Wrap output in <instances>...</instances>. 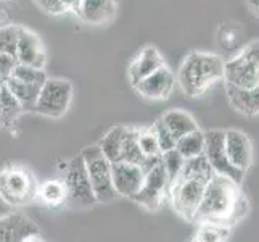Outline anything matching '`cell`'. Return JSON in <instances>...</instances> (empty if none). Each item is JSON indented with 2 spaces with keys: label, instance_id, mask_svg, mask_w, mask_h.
<instances>
[{
  "label": "cell",
  "instance_id": "1",
  "mask_svg": "<svg viewBox=\"0 0 259 242\" xmlns=\"http://www.w3.org/2000/svg\"><path fill=\"white\" fill-rule=\"evenodd\" d=\"M246 207V199L240 192L238 184L230 181L229 178L212 175L204 187L203 200L193 221L227 228L245 217Z\"/></svg>",
  "mask_w": 259,
  "mask_h": 242
},
{
  "label": "cell",
  "instance_id": "2",
  "mask_svg": "<svg viewBox=\"0 0 259 242\" xmlns=\"http://www.w3.org/2000/svg\"><path fill=\"white\" fill-rule=\"evenodd\" d=\"M222 76H224V60L219 55L192 52L185 57L179 68L177 81L185 95L200 97Z\"/></svg>",
  "mask_w": 259,
  "mask_h": 242
},
{
  "label": "cell",
  "instance_id": "3",
  "mask_svg": "<svg viewBox=\"0 0 259 242\" xmlns=\"http://www.w3.org/2000/svg\"><path fill=\"white\" fill-rule=\"evenodd\" d=\"M39 181L28 166L10 163L0 169V200L10 207H23L37 200Z\"/></svg>",
  "mask_w": 259,
  "mask_h": 242
},
{
  "label": "cell",
  "instance_id": "4",
  "mask_svg": "<svg viewBox=\"0 0 259 242\" xmlns=\"http://www.w3.org/2000/svg\"><path fill=\"white\" fill-rule=\"evenodd\" d=\"M81 157L85 163L97 203H110L118 199V194L113 186V163L102 154L98 146L84 147Z\"/></svg>",
  "mask_w": 259,
  "mask_h": 242
},
{
  "label": "cell",
  "instance_id": "5",
  "mask_svg": "<svg viewBox=\"0 0 259 242\" xmlns=\"http://www.w3.org/2000/svg\"><path fill=\"white\" fill-rule=\"evenodd\" d=\"M206 179L203 178H192L179 175L176 181L169 184L167 197L172 209L177 215H181L185 220H195V215L200 209L203 200L204 187H206Z\"/></svg>",
  "mask_w": 259,
  "mask_h": 242
},
{
  "label": "cell",
  "instance_id": "6",
  "mask_svg": "<svg viewBox=\"0 0 259 242\" xmlns=\"http://www.w3.org/2000/svg\"><path fill=\"white\" fill-rule=\"evenodd\" d=\"M226 86L238 87V89H251L259 86V41L251 44L224 63V76Z\"/></svg>",
  "mask_w": 259,
  "mask_h": 242
},
{
  "label": "cell",
  "instance_id": "7",
  "mask_svg": "<svg viewBox=\"0 0 259 242\" xmlns=\"http://www.w3.org/2000/svg\"><path fill=\"white\" fill-rule=\"evenodd\" d=\"M63 183L68 192V205L73 209H89L97 203L91 186V179L87 175L85 163L79 154L65 163Z\"/></svg>",
  "mask_w": 259,
  "mask_h": 242
},
{
  "label": "cell",
  "instance_id": "8",
  "mask_svg": "<svg viewBox=\"0 0 259 242\" xmlns=\"http://www.w3.org/2000/svg\"><path fill=\"white\" fill-rule=\"evenodd\" d=\"M71 100H73V84L69 81L47 78L40 87L34 113L49 118H61L69 110Z\"/></svg>",
  "mask_w": 259,
  "mask_h": 242
},
{
  "label": "cell",
  "instance_id": "9",
  "mask_svg": "<svg viewBox=\"0 0 259 242\" xmlns=\"http://www.w3.org/2000/svg\"><path fill=\"white\" fill-rule=\"evenodd\" d=\"M224 137H226V131H221V129H209L204 132L203 155L208 160L214 175L229 178L230 181H234L235 184H240L245 178V171L235 168L230 163L227 152H226Z\"/></svg>",
  "mask_w": 259,
  "mask_h": 242
},
{
  "label": "cell",
  "instance_id": "10",
  "mask_svg": "<svg viewBox=\"0 0 259 242\" xmlns=\"http://www.w3.org/2000/svg\"><path fill=\"white\" fill-rule=\"evenodd\" d=\"M167 189H169V179L161 161H159L155 168H151L150 171L145 173L144 184H142L140 191L132 200L148 212H155L161 207L164 197L167 195Z\"/></svg>",
  "mask_w": 259,
  "mask_h": 242
},
{
  "label": "cell",
  "instance_id": "11",
  "mask_svg": "<svg viewBox=\"0 0 259 242\" xmlns=\"http://www.w3.org/2000/svg\"><path fill=\"white\" fill-rule=\"evenodd\" d=\"M111 173H113V186L118 197H124V199H131V200L137 195L145 179L144 168L139 165L126 163V161L113 163Z\"/></svg>",
  "mask_w": 259,
  "mask_h": 242
},
{
  "label": "cell",
  "instance_id": "12",
  "mask_svg": "<svg viewBox=\"0 0 259 242\" xmlns=\"http://www.w3.org/2000/svg\"><path fill=\"white\" fill-rule=\"evenodd\" d=\"M176 86V78L172 71L166 65L156 70L145 79H142L139 84H136V91L140 97L147 100H164L172 94Z\"/></svg>",
  "mask_w": 259,
  "mask_h": 242
},
{
  "label": "cell",
  "instance_id": "13",
  "mask_svg": "<svg viewBox=\"0 0 259 242\" xmlns=\"http://www.w3.org/2000/svg\"><path fill=\"white\" fill-rule=\"evenodd\" d=\"M37 232V225L20 212L0 215V242H24Z\"/></svg>",
  "mask_w": 259,
  "mask_h": 242
},
{
  "label": "cell",
  "instance_id": "14",
  "mask_svg": "<svg viewBox=\"0 0 259 242\" xmlns=\"http://www.w3.org/2000/svg\"><path fill=\"white\" fill-rule=\"evenodd\" d=\"M15 57L18 60V63L39 68V70H44L47 61V53H46V47H44L42 39L35 32L26 28H23L21 31Z\"/></svg>",
  "mask_w": 259,
  "mask_h": 242
},
{
  "label": "cell",
  "instance_id": "15",
  "mask_svg": "<svg viewBox=\"0 0 259 242\" xmlns=\"http://www.w3.org/2000/svg\"><path fill=\"white\" fill-rule=\"evenodd\" d=\"M224 144L230 163L246 173L253 160V147L249 137L238 129H229L226 131Z\"/></svg>",
  "mask_w": 259,
  "mask_h": 242
},
{
  "label": "cell",
  "instance_id": "16",
  "mask_svg": "<svg viewBox=\"0 0 259 242\" xmlns=\"http://www.w3.org/2000/svg\"><path fill=\"white\" fill-rule=\"evenodd\" d=\"M166 63H164V60L158 49L151 47V46L144 47L129 65L127 73H129V79H131L132 86L139 84L142 79H145L147 76L155 73L156 70H159Z\"/></svg>",
  "mask_w": 259,
  "mask_h": 242
},
{
  "label": "cell",
  "instance_id": "17",
  "mask_svg": "<svg viewBox=\"0 0 259 242\" xmlns=\"http://www.w3.org/2000/svg\"><path fill=\"white\" fill-rule=\"evenodd\" d=\"M118 0H81L77 15L91 24L110 21L116 13Z\"/></svg>",
  "mask_w": 259,
  "mask_h": 242
},
{
  "label": "cell",
  "instance_id": "18",
  "mask_svg": "<svg viewBox=\"0 0 259 242\" xmlns=\"http://www.w3.org/2000/svg\"><path fill=\"white\" fill-rule=\"evenodd\" d=\"M37 200L50 210H58L68 205V192L61 178L47 179L39 183Z\"/></svg>",
  "mask_w": 259,
  "mask_h": 242
},
{
  "label": "cell",
  "instance_id": "19",
  "mask_svg": "<svg viewBox=\"0 0 259 242\" xmlns=\"http://www.w3.org/2000/svg\"><path fill=\"white\" fill-rule=\"evenodd\" d=\"M226 91L230 105L237 112L246 116L259 115V86L251 89H238V87L226 86Z\"/></svg>",
  "mask_w": 259,
  "mask_h": 242
},
{
  "label": "cell",
  "instance_id": "20",
  "mask_svg": "<svg viewBox=\"0 0 259 242\" xmlns=\"http://www.w3.org/2000/svg\"><path fill=\"white\" fill-rule=\"evenodd\" d=\"M161 121L164 123L167 131L171 132L176 142L181 137L187 136V134L198 129V124L193 120V116L185 110H169L161 116Z\"/></svg>",
  "mask_w": 259,
  "mask_h": 242
},
{
  "label": "cell",
  "instance_id": "21",
  "mask_svg": "<svg viewBox=\"0 0 259 242\" xmlns=\"http://www.w3.org/2000/svg\"><path fill=\"white\" fill-rule=\"evenodd\" d=\"M129 126H113L105 136L98 142V149L102 150V154L108 158L111 163H118L121 161V154H122V146H124V139H126Z\"/></svg>",
  "mask_w": 259,
  "mask_h": 242
},
{
  "label": "cell",
  "instance_id": "22",
  "mask_svg": "<svg viewBox=\"0 0 259 242\" xmlns=\"http://www.w3.org/2000/svg\"><path fill=\"white\" fill-rule=\"evenodd\" d=\"M21 113H24L21 103L16 100L7 84L2 83L0 84V126L13 128Z\"/></svg>",
  "mask_w": 259,
  "mask_h": 242
},
{
  "label": "cell",
  "instance_id": "23",
  "mask_svg": "<svg viewBox=\"0 0 259 242\" xmlns=\"http://www.w3.org/2000/svg\"><path fill=\"white\" fill-rule=\"evenodd\" d=\"M5 84L12 91V94L16 97V100L21 103L23 110L34 113V109H35V103H37L39 92H40L42 86L26 84V83H21V81L15 79V78H8L5 81Z\"/></svg>",
  "mask_w": 259,
  "mask_h": 242
},
{
  "label": "cell",
  "instance_id": "24",
  "mask_svg": "<svg viewBox=\"0 0 259 242\" xmlns=\"http://www.w3.org/2000/svg\"><path fill=\"white\" fill-rule=\"evenodd\" d=\"M176 150L185 160L203 155V152H204V132L196 129L190 134H187V136L181 137L176 142Z\"/></svg>",
  "mask_w": 259,
  "mask_h": 242
},
{
  "label": "cell",
  "instance_id": "25",
  "mask_svg": "<svg viewBox=\"0 0 259 242\" xmlns=\"http://www.w3.org/2000/svg\"><path fill=\"white\" fill-rule=\"evenodd\" d=\"M179 175L192 176V178H203V179H206V181H209L214 173L208 163V160L204 158V155H200V157L187 158L184 161V166Z\"/></svg>",
  "mask_w": 259,
  "mask_h": 242
},
{
  "label": "cell",
  "instance_id": "26",
  "mask_svg": "<svg viewBox=\"0 0 259 242\" xmlns=\"http://www.w3.org/2000/svg\"><path fill=\"white\" fill-rule=\"evenodd\" d=\"M23 26L20 24H7L0 28V53L7 55H16V47Z\"/></svg>",
  "mask_w": 259,
  "mask_h": 242
},
{
  "label": "cell",
  "instance_id": "27",
  "mask_svg": "<svg viewBox=\"0 0 259 242\" xmlns=\"http://www.w3.org/2000/svg\"><path fill=\"white\" fill-rule=\"evenodd\" d=\"M139 149L144 154L145 158H159L161 157V149H159L158 139L155 136V132L151 128L148 129H139Z\"/></svg>",
  "mask_w": 259,
  "mask_h": 242
},
{
  "label": "cell",
  "instance_id": "28",
  "mask_svg": "<svg viewBox=\"0 0 259 242\" xmlns=\"http://www.w3.org/2000/svg\"><path fill=\"white\" fill-rule=\"evenodd\" d=\"M12 78L21 81V83H26V84H37V86H42L47 81L49 76H47V73L44 70L18 63L15 66V70H13Z\"/></svg>",
  "mask_w": 259,
  "mask_h": 242
},
{
  "label": "cell",
  "instance_id": "29",
  "mask_svg": "<svg viewBox=\"0 0 259 242\" xmlns=\"http://www.w3.org/2000/svg\"><path fill=\"white\" fill-rule=\"evenodd\" d=\"M184 161H185V158L179 154L176 149L161 154V165H163L164 171L167 175L169 184L176 181V178L179 176V173H181V169L184 166Z\"/></svg>",
  "mask_w": 259,
  "mask_h": 242
},
{
  "label": "cell",
  "instance_id": "30",
  "mask_svg": "<svg viewBox=\"0 0 259 242\" xmlns=\"http://www.w3.org/2000/svg\"><path fill=\"white\" fill-rule=\"evenodd\" d=\"M39 4L46 8L49 13L58 15L65 12H79L81 0H39Z\"/></svg>",
  "mask_w": 259,
  "mask_h": 242
},
{
  "label": "cell",
  "instance_id": "31",
  "mask_svg": "<svg viewBox=\"0 0 259 242\" xmlns=\"http://www.w3.org/2000/svg\"><path fill=\"white\" fill-rule=\"evenodd\" d=\"M151 129H153L155 136L158 139V144H159V149H161V154L176 149V141L171 136V132L167 131V128L164 126V123L161 121V118L156 120V123L153 124V126H151Z\"/></svg>",
  "mask_w": 259,
  "mask_h": 242
},
{
  "label": "cell",
  "instance_id": "32",
  "mask_svg": "<svg viewBox=\"0 0 259 242\" xmlns=\"http://www.w3.org/2000/svg\"><path fill=\"white\" fill-rule=\"evenodd\" d=\"M18 65V60L15 55H7V53H0V79L5 81L12 78L13 70Z\"/></svg>",
  "mask_w": 259,
  "mask_h": 242
},
{
  "label": "cell",
  "instance_id": "33",
  "mask_svg": "<svg viewBox=\"0 0 259 242\" xmlns=\"http://www.w3.org/2000/svg\"><path fill=\"white\" fill-rule=\"evenodd\" d=\"M246 4L256 16H259V0H246Z\"/></svg>",
  "mask_w": 259,
  "mask_h": 242
},
{
  "label": "cell",
  "instance_id": "34",
  "mask_svg": "<svg viewBox=\"0 0 259 242\" xmlns=\"http://www.w3.org/2000/svg\"><path fill=\"white\" fill-rule=\"evenodd\" d=\"M24 242H46V240H44V237L39 234V232H37V234H32V236H29L28 239H26Z\"/></svg>",
  "mask_w": 259,
  "mask_h": 242
},
{
  "label": "cell",
  "instance_id": "35",
  "mask_svg": "<svg viewBox=\"0 0 259 242\" xmlns=\"http://www.w3.org/2000/svg\"><path fill=\"white\" fill-rule=\"evenodd\" d=\"M193 242H203V240H201V239H198V237H196V239H195Z\"/></svg>",
  "mask_w": 259,
  "mask_h": 242
},
{
  "label": "cell",
  "instance_id": "36",
  "mask_svg": "<svg viewBox=\"0 0 259 242\" xmlns=\"http://www.w3.org/2000/svg\"><path fill=\"white\" fill-rule=\"evenodd\" d=\"M2 83H4V81H2V79H0V84H2Z\"/></svg>",
  "mask_w": 259,
  "mask_h": 242
}]
</instances>
